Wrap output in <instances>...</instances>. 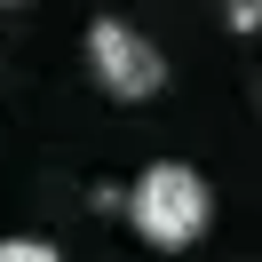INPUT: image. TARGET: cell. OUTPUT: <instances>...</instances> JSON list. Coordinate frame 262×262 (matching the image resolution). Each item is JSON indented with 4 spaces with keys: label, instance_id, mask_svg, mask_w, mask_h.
<instances>
[{
    "label": "cell",
    "instance_id": "4",
    "mask_svg": "<svg viewBox=\"0 0 262 262\" xmlns=\"http://www.w3.org/2000/svg\"><path fill=\"white\" fill-rule=\"evenodd\" d=\"M223 16H230V32H254V24H262V0H223Z\"/></svg>",
    "mask_w": 262,
    "mask_h": 262
},
{
    "label": "cell",
    "instance_id": "1",
    "mask_svg": "<svg viewBox=\"0 0 262 262\" xmlns=\"http://www.w3.org/2000/svg\"><path fill=\"white\" fill-rule=\"evenodd\" d=\"M207 214H214V191H207V175H199V167H183V159H151L143 175H135V191H127L135 238L159 246V254L199 246V238H207Z\"/></svg>",
    "mask_w": 262,
    "mask_h": 262
},
{
    "label": "cell",
    "instance_id": "5",
    "mask_svg": "<svg viewBox=\"0 0 262 262\" xmlns=\"http://www.w3.org/2000/svg\"><path fill=\"white\" fill-rule=\"evenodd\" d=\"M0 8H16V0H0Z\"/></svg>",
    "mask_w": 262,
    "mask_h": 262
},
{
    "label": "cell",
    "instance_id": "3",
    "mask_svg": "<svg viewBox=\"0 0 262 262\" xmlns=\"http://www.w3.org/2000/svg\"><path fill=\"white\" fill-rule=\"evenodd\" d=\"M0 262H64L56 238H0Z\"/></svg>",
    "mask_w": 262,
    "mask_h": 262
},
{
    "label": "cell",
    "instance_id": "2",
    "mask_svg": "<svg viewBox=\"0 0 262 262\" xmlns=\"http://www.w3.org/2000/svg\"><path fill=\"white\" fill-rule=\"evenodd\" d=\"M88 72H96V88L119 96V103H151L167 88V56L151 48L135 24H119V16H96V24H88Z\"/></svg>",
    "mask_w": 262,
    "mask_h": 262
}]
</instances>
